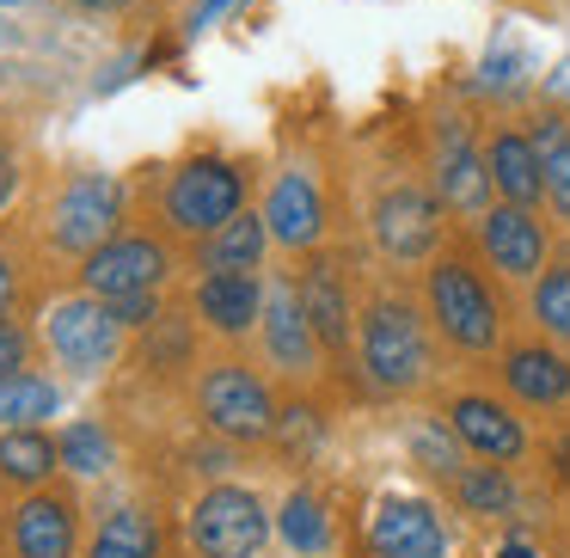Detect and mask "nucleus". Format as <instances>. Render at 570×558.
Here are the masks:
<instances>
[{
	"label": "nucleus",
	"mask_w": 570,
	"mask_h": 558,
	"mask_svg": "<svg viewBox=\"0 0 570 558\" xmlns=\"http://www.w3.org/2000/svg\"><path fill=\"white\" fill-rule=\"evenodd\" d=\"M362 369L386 393H411L430 381V337L405 301H374L362 320Z\"/></svg>",
	"instance_id": "f257e3e1"
},
{
	"label": "nucleus",
	"mask_w": 570,
	"mask_h": 558,
	"mask_svg": "<svg viewBox=\"0 0 570 558\" xmlns=\"http://www.w3.org/2000/svg\"><path fill=\"white\" fill-rule=\"evenodd\" d=\"M239 203H246V178H239V166L215 160V154H197V160H185L173 178H166V222L178 227V234H197L209 239L222 222H234Z\"/></svg>",
	"instance_id": "f03ea898"
},
{
	"label": "nucleus",
	"mask_w": 570,
	"mask_h": 558,
	"mask_svg": "<svg viewBox=\"0 0 570 558\" xmlns=\"http://www.w3.org/2000/svg\"><path fill=\"white\" fill-rule=\"evenodd\" d=\"M197 405H203V423L215 435H227V442H264V435H276L271 386L246 362H215L197 381Z\"/></svg>",
	"instance_id": "7ed1b4c3"
},
{
	"label": "nucleus",
	"mask_w": 570,
	"mask_h": 558,
	"mask_svg": "<svg viewBox=\"0 0 570 558\" xmlns=\"http://www.w3.org/2000/svg\"><path fill=\"white\" fill-rule=\"evenodd\" d=\"M117 222H124V185L111 173H75L50 209V246L87 258L117 234Z\"/></svg>",
	"instance_id": "20e7f679"
},
{
	"label": "nucleus",
	"mask_w": 570,
	"mask_h": 558,
	"mask_svg": "<svg viewBox=\"0 0 570 558\" xmlns=\"http://www.w3.org/2000/svg\"><path fill=\"white\" fill-rule=\"evenodd\" d=\"M190 546L197 558H258V546L271 540V516L252 491L239 484H215L190 503Z\"/></svg>",
	"instance_id": "39448f33"
},
{
	"label": "nucleus",
	"mask_w": 570,
	"mask_h": 558,
	"mask_svg": "<svg viewBox=\"0 0 570 558\" xmlns=\"http://www.w3.org/2000/svg\"><path fill=\"white\" fill-rule=\"evenodd\" d=\"M430 313H435V325H442V337L460 350H491L497 332H503L491 288H484L460 258H442L430 271Z\"/></svg>",
	"instance_id": "423d86ee"
},
{
	"label": "nucleus",
	"mask_w": 570,
	"mask_h": 558,
	"mask_svg": "<svg viewBox=\"0 0 570 558\" xmlns=\"http://www.w3.org/2000/svg\"><path fill=\"white\" fill-rule=\"evenodd\" d=\"M43 337H50L56 362L75 374H99L117 362V344H124V325L111 320V307H105V295H80V301H62V307H50V320H43Z\"/></svg>",
	"instance_id": "0eeeda50"
},
{
	"label": "nucleus",
	"mask_w": 570,
	"mask_h": 558,
	"mask_svg": "<svg viewBox=\"0 0 570 558\" xmlns=\"http://www.w3.org/2000/svg\"><path fill=\"white\" fill-rule=\"evenodd\" d=\"M166 271H173V252L154 234H111L99 252H87L80 283H87V295L111 301V295H129V288H160Z\"/></svg>",
	"instance_id": "6e6552de"
},
{
	"label": "nucleus",
	"mask_w": 570,
	"mask_h": 558,
	"mask_svg": "<svg viewBox=\"0 0 570 558\" xmlns=\"http://www.w3.org/2000/svg\"><path fill=\"white\" fill-rule=\"evenodd\" d=\"M368 552L374 558H442L448 528L423 497H381L368 516Z\"/></svg>",
	"instance_id": "1a4fd4ad"
},
{
	"label": "nucleus",
	"mask_w": 570,
	"mask_h": 558,
	"mask_svg": "<svg viewBox=\"0 0 570 558\" xmlns=\"http://www.w3.org/2000/svg\"><path fill=\"white\" fill-rule=\"evenodd\" d=\"M374 239H381V252L399 264L430 258V246L442 239V209H435V197H423L417 185H393L374 203Z\"/></svg>",
	"instance_id": "9d476101"
},
{
	"label": "nucleus",
	"mask_w": 570,
	"mask_h": 558,
	"mask_svg": "<svg viewBox=\"0 0 570 558\" xmlns=\"http://www.w3.org/2000/svg\"><path fill=\"white\" fill-rule=\"evenodd\" d=\"M491 190H497L491 185V160L466 141V129L448 124L442 136H435V197H442V209L479 215L484 203H491Z\"/></svg>",
	"instance_id": "9b49d317"
},
{
	"label": "nucleus",
	"mask_w": 570,
	"mask_h": 558,
	"mask_svg": "<svg viewBox=\"0 0 570 558\" xmlns=\"http://www.w3.org/2000/svg\"><path fill=\"white\" fill-rule=\"evenodd\" d=\"M264 344H271V356H276V369H288V374H313L320 369V332H313V320H307V307H301V288H288V283H271L264 288Z\"/></svg>",
	"instance_id": "f8f14e48"
},
{
	"label": "nucleus",
	"mask_w": 570,
	"mask_h": 558,
	"mask_svg": "<svg viewBox=\"0 0 570 558\" xmlns=\"http://www.w3.org/2000/svg\"><path fill=\"white\" fill-rule=\"evenodd\" d=\"M479 246H484V258H491L503 276H540V264H546V227L533 222L521 203H497V209L479 222Z\"/></svg>",
	"instance_id": "ddd939ff"
},
{
	"label": "nucleus",
	"mask_w": 570,
	"mask_h": 558,
	"mask_svg": "<svg viewBox=\"0 0 570 558\" xmlns=\"http://www.w3.org/2000/svg\"><path fill=\"white\" fill-rule=\"evenodd\" d=\"M264 222H271V239L288 252H307L320 246L325 234V203H320V185L307 173H283L264 197Z\"/></svg>",
	"instance_id": "4468645a"
},
{
	"label": "nucleus",
	"mask_w": 570,
	"mask_h": 558,
	"mask_svg": "<svg viewBox=\"0 0 570 558\" xmlns=\"http://www.w3.org/2000/svg\"><path fill=\"white\" fill-rule=\"evenodd\" d=\"M13 558H75V503L62 491H31L13 509Z\"/></svg>",
	"instance_id": "2eb2a0df"
},
{
	"label": "nucleus",
	"mask_w": 570,
	"mask_h": 558,
	"mask_svg": "<svg viewBox=\"0 0 570 558\" xmlns=\"http://www.w3.org/2000/svg\"><path fill=\"white\" fill-rule=\"evenodd\" d=\"M197 313L209 320V332L222 337H246L264 320V288L252 271H209L197 283Z\"/></svg>",
	"instance_id": "dca6fc26"
},
{
	"label": "nucleus",
	"mask_w": 570,
	"mask_h": 558,
	"mask_svg": "<svg viewBox=\"0 0 570 558\" xmlns=\"http://www.w3.org/2000/svg\"><path fill=\"white\" fill-rule=\"evenodd\" d=\"M448 423H454V435L472 448V454H484V460H515L521 448H528L521 423L509 418L503 405H491V399H454Z\"/></svg>",
	"instance_id": "f3484780"
},
{
	"label": "nucleus",
	"mask_w": 570,
	"mask_h": 558,
	"mask_svg": "<svg viewBox=\"0 0 570 558\" xmlns=\"http://www.w3.org/2000/svg\"><path fill=\"white\" fill-rule=\"evenodd\" d=\"M56 467H62V442H50L38 423H7L0 430V484L43 491Z\"/></svg>",
	"instance_id": "a211bd4d"
},
{
	"label": "nucleus",
	"mask_w": 570,
	"mask_h": 558,
	"mask_svg": "<svg viewBox=\"0 0 570 558\" xmlns=\"http://www.w3.org/2000/svg\"><path fill=\"white\" fill-rule=\"evenodd\" d=\"M491 185L503 190V203H521V209H533V203L546 197V166H540V148H533V136H515V129H503V136L491 141Z\"/></svg>",
	"instance_id": "6ab92c4d"
},
{
	"label": "nucleus",
	"mask_w": 570,
	"mask_h": 558,
	"mask_svg": "<svg viewBox=\"0 0 570 558\" xmlns=\"http://www.w3.org/2000/svg\"><path fill=\"white\" fill-rule=\"evenodd\" d=\"M301 307H307L313 332H320L325 350H350V295L337 283V264L332 258H313L301 271Z\"/></svg>",
	"instance_id": "aec40b11"
},
{
	"label": "nucleus",
	"mask_w": 570,
	"mask_h": 558,
	"mask_svg": "<svg viewBox=\"0 0 570 558\" xmlns=\"http://www.w3.org/2000/svg\"><path fill=\"white\" fill-rule=\"evenodd\" d=\"M503 381H509V393L528 399V405H564L570 399V362L558 356V350L528 344V350H509Z\"/></svg>",
	"instance_id": "412c9836"
},
{
	"label": "nucleus",
	"mask_w": 570,
	"mask_h": 558,
	"mask_svg": "<svg viewBox=\"0 0 570 558\" xmlns=\"http://www.w3.org/2000/svg\"><path fill=\"white\" fill-rule=\"evenodd\" d=\"M264 246H271V222L264 215H246L239 209L234 222H222L209 234V246H203V264L209 271H258Z\"/></svg>",
	"instance_id": "4be33fe9"
},
{
	"label": "nucleus",
	"mask_w": 570,
	"mask_h": 558,
	"mask_svg": "<svg viewBox=\"0 0 570 558\" xmlns=\"http://www.w3.org/2000/svg\"><path fill=\"white\" fill-rule=\"evenodd\" d=\"M56 405H62V393L31 369L0 381V423H43V418H56Z\"/></svg>",
	"instance_id": "5701e85b"
},
{
	"label": "nucleus",
	"mask_w": 570,
	"mask_h": 558,
	"mask_svg": "<svg viewBox=\"0 0 570 558\" xmlns=\"http://www.w3.org/2000/svg\"><path fill=\"white\" fill-rule=\"evenodd\" d=\"M533 148H540V166H546V197L570 222V129L558 117H540L533 124Z\"/></svg>",
	"instance_id": "b1692460"
},
{
	"label": "nucleus",
	"mask_w": 570,
	"mask_h": 558,
	"mask_svg": "<svg viewBox=\"0 0 570 558\" xmlns=\"http://www.w3.org/2000/svg\"><path fill=\"white\" fill-rule=\"evenodd\" d=\"M276 528H283V540L295 546V552H325V546H332V521H325V503H320L313 491H295V497H288Z\"/></svg>",
	"instance_id": "393cba45"
},
{
	"label": "nucleus",
	"mask_w": 570,
	"mask_h": 558,
	"mask_svg": "<svg viewBox=\"0 0 570 558\" xmlns=\"http://www.w3.org/2000/svg\"><path fill=\"white\" fill-rule=\"evenodd\" d=\"M454 491L472 516H509V503H515V484H509L503 467H466L454 479Z\"/></svg>",
	"instance_id": "a878e982"
},
{
	"label": "nucleus",
	"mask_w": 570,
	"mask_h": 558,
	"mask_svg": "<svg viewBox=\"0 0 570 558\" xmlns=\"http://www.w3.org/2000/svg\"><path fill=\"white\" fill-rule=\"evenodd\" d=\"M62 467L68 472H87V479L111 472V435H105L99 423H68V430H62Z\"/></svg>",
	"instance_id": "bb28decb"
},
{
	"label": "nucleus",
	"mask_w": 570,
	"mask_h": 558,
	"mask_svg": "<svg viewBox=\"0 0 570 558\" xmlns=\"http://www.w3.org/2000/svg\"><path fill=\"white\" fill-rule=\"evenodd\" d=\"M411 454H417L423 472H435V479H460V448H454V423H448V435L435 430V423H417L411 430Z\"/></svg>",
	"instance_id": "cd10ccee"
},
{
	"label": "nucleus",
	"mask_w": 570,
	"mask_h": 558,
	"mask_svg": "<svg viewBox=\"0 0 570 558\" xmlns=\"http://www.w3.org/2000/svg\"><path fill=\"white\" fill-rule=\"evenodd\" d=\"M533 320L570 344V271H546L540 283H533Z\"/></svg>",
	"instance_id": "c85d7f7f"
},
{
	"label": "nucleus",
	"mask_w": 570,
	"mask_h": 558,
	"mask_svg": "<svg viewBox=\"0 0 570 558\" xmlns=\"http://www.w3.org/2000/svg\"><path fill=\"white\" fill-rule=\"evenodd\" d=\"M99 540H117V546H136V552L160 558V521L141 516V509H111L99 528Z\"/></svg>",
	"instance_id": "c756f323"
},
{
	"label": "nucleus",
	"mask_w": 570,
	"mask_h": 558,
	"mask_svg": "<svg viewBox=\"0 0 570 558\" xmlns=\"http://www.w3.org/2000/svg\"><path fill=\"white\" fill-rule=\"evenodd\" d=\"M105 307H111V320L124 325V332H129V325H154V320H160V295H154V288H129V295H111Z\"/></svg>",
	"instance_id": "7c9ffc66"
},
{
	"label": "nucleus",
	"mask_w": 570,
	"mask_h": 558,
	"mask_svg": "<svg viewBox=\"0 0 570 558\" xmlns=\"http://www.w3.org/2000/svg\"><path fill=\"white\" fill-rule=\"evenodd\" d=\"M26 356H31V337L19 332V325L7 320V313H0V381H7V374H19V369H26Z\"/></svg>",
	"instance_id": "2f4dec72"
},
{
	"label": "nucleus",
	"mask_w": 570,
	"mask_h": 558,
	"mask_svg": "<svg viewBox=\"0 0 570 558\" xmlns=\"http://www.w3.org/2000/svg\"><path fill=\"white\" fill-rule=\"evenodd\" d=\"M239 7H246V0H197V7H190V13H185V31H190V38H197V31H209L215 19L239 13Z\"/></svg>",
	"instance_id": "473e14b6"
},
{
	"label": "nucleus",
	"mask_w": 570,
	"mask_h": 558,
	"mask_svg": "<svg viewBox=\"0 0 570 558\" xmlns=\"http://www.w3.org/2000/svg\"><path fill=\"white\" fill-rule=\"evenodd\" d=\"M484 87H521V56L509 50V56H491V62H484Z\"/></svg>",
	"instance_id": "72a5a7b5"
},
{
	"label": "nucleus",
	"mask_w": 570,
	"mask_h": 558,
	"mask_svg": "<svg viewBox=\"0 0 570 558\" xmlns=\"http://www.w3.org/2000/svg\"><path fill=\"white\" fill-rule=\"evenodd\" d=\"M13 301H19V276H13V258L0 252V313L13 307Z\"/></svg>",
	"instance_id": "f704fd0d"
},
{
	"label": "nucleus",
	"mask_w": 570,
	"mask_h": 558,
	"mask_svg": "<svg viewBox=\"0 0 570 558\" xmlns=\"http://www.w3.org/2000/svg\"><path fill=\"white\" fill-rule=\"evenodd\" d=\"M320 435V423H313V411H301V423H283V442L295 448V442H313Z\"/></svg>",
	"instance_id": "c9c22d12"
},
{
	"label": "nucleus",
	"mask_w": 570,
	"mask_h": 558,
	"mask_svg": "<svg viewBox=\"0 0 570 558\" xmlns=\"http://www.w3.org/2000/svg\"><path fill=\"white\" fill-rule=\"evenodd\" d=\"M13 190H19V166L7 160V154H0V209H7V203H13Z\"/></svg>",
	"instance_id": "e433bc0d"
},
{
	"label": "nucleus",
	"mask_w": 570,
	"mask_h": 558,
	"mask_svg": "<svg viewBox=\"0 0 570 558\" xmlns=\"http://www.w3.org/2000/svg\"><path fill=\"white\" fill-rule=\"evenodd\" d=\"M87 558H148V552H136V546H117V540H92Z\"/></svg>",
	"instance_id": "4c0bfd02"
},
{
	"label": "nucleus",
	"mask_w": 570,
	"mask_h": 558,
	"mask_svg": "<svg viewBox=\"0 0 570 558\" xmlns=\"http://www.w3.org/2000/svg\"><path fill=\"white\" fill-rule=\"evenodd\" d=\"M68 7H80V13H124L129 0H68Z\"/></svg>",
	"instance_id": "58836bf2"
},
{
	"label": "nucleus",
	"mask_w": 570,
	"mask_h": 558,
	"mask_svg": "<svg viewBox=\"0 0 570 558\" xmlns=\"http://www.w3.org/2000/svg\"><path fill=\"white\" fill-rule=\"evenodd\" d=\"M546 92H552V99H570V62H558V75L546 80Z\"/></svg>",
	"instance_id": "ea45409f"
},
{
	"label": "nucleus",
	"mask_w": 570,
	"mask_h": 558,
	"mask_svg": "<svg viewBox=\"0 0 570 558\" xmlns=\"http://www.w3.org/2000/svg\"><path fill=\"white\" fill-rule=\"evenodd\" d=\"M497 558H540V552H533V546H521V540H509V546H503V552H497Z\"/></svg>",
	"instance_id": "a19ab883"
},
{
	"label": "nucleus",
	"mask_w": 570,
	"mask_h": 558,
	"mask_svg": "<svg viewBox=\"0 0 570 558\" xmlns=\"http://www.w3.org/2000/svg\"><path fill=\"white\" fill-rule=\"evenodd\" d=\"M552 460H558V472H564V479H570V435H564V442L552 448Z\"/></svg>",
	"instance_id": "79ce46f5"
},
{
	"label": "nucleus",
	"mask_w": 570,
	"mask_h": 558,
	"mask_svg": "<svg viewBox=\"0 0 570 558\" xmlns=\"http://www.w3.org/2000/svg\"><path fill=\"white\" fill-rule=\"evenodd\" d=\"M0 7H19V0H0Z\"/></svg>",
	"instance_id": "37998d69"
},
{
	"label": "nucleus",
	"mask_w": 570,
	"mask_h": 558,
	"mask_svg": "<svg viewBox=\"0 0 570 558\" xmlns=\"http://www.w3.org/2000/svg\"><path fill=\"white\" fill-rule=\"evenodd\" d=\"M0 38H7V31H0Z\"/></svg>",
	"instance_id": "c03bdc74"
}]
</instances>
